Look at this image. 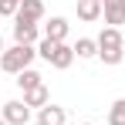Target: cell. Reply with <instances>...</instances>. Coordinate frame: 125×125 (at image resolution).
<instances>
[{
	"mask_svg": "<svg viewBox=\"0 0 125 125\" xmlns=\"http://www.w3.org/2000/svg\"><path fill=\"white\" fill-rule=\"evenodd\" d=\"M37 58V47H31V44H14V47H7L3 54H0V68L7 71V74H21L31 68V61Z\"/></svg>",
	"mask_w": 125,
	"mask_h": 125,
	"instance_id": "1",
	"label": "cell"
},
{
	"mask_svg": "<svg viewBox=\"0 0 125 125\" xmlns=\"http://www.w3.org/2000/svg\"><path fill=\"white\" fill-rule=\"evenodd\" d=\"M14 44H41V27L34 21H24V17H14Z\"/></svg>",
	"mask_w": 125,
	"mask_h": 125,
	"instance_id": "2",
	"label": "cell"
},
{
	"mask_svg": "<svg viewBox=\"0 0 125 125\" xmlns=\"http://www.w3.org/2000/svg\"><path fill=\"white\" fill-rule=\"evenodd\" d=\"M7 125H27L34 115H31V108L24 102H3V115H0Z\"/></svg>",
	"mask_w": 125,
	"mask_h": 125,
	"instance_id": "3",
	"label": "cell"
},
{
	"mask_svg": "<svg viewBox=\"0 0 125 125\" xmlns=\"http://www.w3.org/2000/svg\"><path fill=\"white\" fill-rule=\"evenodd\" d=\"M102 14L108 27H122L125 24V0H102Z\"/></svg>",
	"mask_w": 125,
	"mask_h": 125,
	"instance_id": "4",
	"label": "cell"
},
{
	"mask_svg": "<svg viewBox=\"0 0 125 125\" xmlns=\"http://www.w3.org/2000/svg\"><path fill=\"white\" fill-rule=\"evenodd\" d=\"M51 68H58V71H68L71 64H74V47L64 41V44H54V54H51Z\"/></svg>",
	"mask_w": 125,
	"mask_h": 125,
	"instance_id": "5",
	"label": "cell"
},
{
	"mask_svg": "<svg viewBox=\"0 0 125 125\" xmlns=\"http://www.w3.org/2000/svg\"><path fill=\"white\" fill-rule=\"evenodd\" d=\"M34 122L37 125H64L68 122V112H64L61 105H44L41 112L34 115Z\"/></svg>",
	"mask_w": 125,
	"mask_h": 125,
	"instance_id": "6",
	"label": "cell"
},
{
	"mask_svg": "<svg viewBox=\"0 0 125 125\" xmlns=\"http://www.w3.org/2000/svg\"><path fill=\"white\" fill-rule=\"evenodd\" d=\"M44 37L54 41V44H64L68 41V21L64 17H51V21L44 24Z\"/></svg>",
	"mask_w": 125,
	"mask_h": 125,
	"instance_id": "7",
	"label": "cell"
},
{
	"mask_svg": "<svg viewBox=\"0 0 125 125\" xmlns=\"http://www.w3.org/2000/svg\"><path fill=\"white\" fill-rule=\"evenodd\" d=\"M24 105L34 112H41L44 105H51V91H47V84H41V88H31V91H24Z\"/></svg>",
	"mask_w": 125,
	"mask_h": 125,
	"instance_id": "8",
	"label": "cell"
},
{
	"mask_svg": "<svg viewBox=\"0 0 125 125\" xmlns=\"http://www.w3.org/2000/svg\"><path fill=\"white\" fill-rule=\"evenodd\" d=\"M108 47H125V37L118 27H105L98 34V51H108Z\"/></svg>",
	"mask_w": 125,
	"mask_h": 125,
	"instance_id": "9",
	"label": "cell"
},
{
	"mask_svg": "<svg viewBox=\"0 0 125 125\" xmlns=\"http://www.w3.org/2000/svg\"><path fill=\"white\" fill-rule=\"evenodd\" d=\"M78 17L81 21H98L102 17V0H78Z\"/></svg>",
	"mask_w": 125,
	"mask_h": 125,
	"instance_id": "10",
	"label": "cell"
},
{
	"mask_svg": "<svg viewBox=\"0 0 125 125\" xmlns=\"http://www.w3.org/2000/svg\"><path fill=\"white\" fill-rule=\"evenodd\" d=\"M17 17H24V21H34V24H37V21L44 17V3H41V0H24V3H21V10H17Z\"/></svg>",
	"mask_w": 125,
	"mask_h": 125,
	"instance_id": "11",
	"label": "cell"
},
{
	"mask_svg": "<svg viewBox=\"0 0 125 125\" xmlns=\"http://www.w3.org/2000/svg\"><path fill=\"white\" fill-rule=\"evenodd\" d=\"M71 47H74V58H81V61L98 58V41H91V37H78V44H71Z\"/></svg>",
	"mask_w": 125,
	"mask_h": 125,
	"instance_id": "12",
	"label": "cell"
},
{
	"mask_svg": "<svg viewBox=\"0 0 125 125\" xmlns=\"http://www.w3.org/2000/svg\"><path fill=\"white\" fill-rule=\"evenodd\" d=\"M44 78H41V71H34V68H27V71H21L17 74V88L21 91H31V88H41Z\"/></svg>",
	"mask_w": 125,
	"mask_h": 125,
	"instance_id": "13",
	"label": "cell"
},
{
	"mask_svg": "<svg viewBox=\"0 0 125 125\" xmlns=\"http://www.w3.org/2000/svg\"><path fill=\"white\" fill-rule=\"evenodd\" d=\"M108 125H125V98H115L108 108Z\"/></svg>",
	"mask_w": 125,
	"mask_h": 125,
	"instance_id": "14",
	"label": "cell"
},
{
	"mask_svg": "<svg viewBox=\"0 0 125 125\" xmlns=\"http://www.w3.org/2000/svg\"><path fill=\"white\" fill-rule=\"evenodd\" d=\"M24 0H0V17H17Z\"/></svg>",
	"mask_w": 125,
	"mask_h": 125,
	"instance_id": "15",
	"label": "cell"
},
{
	"mask_svg": "<svg viewBox=\"0 0 125 125\" xmlns=\"http://www.w3.org/2000/svg\"><path fill=\"white\" fill-rule=\"evenodd\" d=\"M37 54H41L44 61H51V54H54V41H47V37H41V44H37Z\"/></svg>",
	"mask_w": 125,
	"mask_h": 125,
	"instance_id": "16",
	"label": "cell"
},
{
	"mask_svg": "<svg viewBox=\"0 0 125 125\" xmlns=\"http://www.w3.org/2000/svg\"><path fill=\"white\" fill-rule=\"evenodd\" d=\"M3 51H7V47H3V37H0V54H3Z\"/></svg>",
	"mask_w": 125,
	"mask_h": 125,
	"instance_id": "17",
	"label": "cell"
},
{
	"mask_svg": "<svg viewBox=\"0 0 125 125\" xmlns=\"http://www.w3.org/2000/svg\"><path fill=\"white\" fill-rule=\"evenodd\" d=\"M0 125H7V122H3V118H0Z\"/></svg>",
	"mask_w": 125,
	"mask_h": 125,
	"instance_id": "18",
	"label": "cell"
},
{
	"mask_svg": "<svg viewBox=\"0 0 125 125\" xmlns=\"http://www.w3.org/2000/svg\"><path fill=\"white\" fill-rule=\"evenodd\" d=\"M81 125H91V122H81Z\"/></svg>",
	"mask_w": 125,
	"mask_h": 125,
	"instance_id": "19",
	"label": "cell"
}]
</instances>
